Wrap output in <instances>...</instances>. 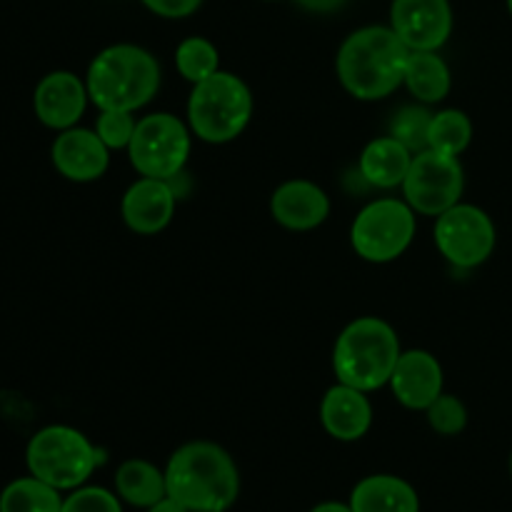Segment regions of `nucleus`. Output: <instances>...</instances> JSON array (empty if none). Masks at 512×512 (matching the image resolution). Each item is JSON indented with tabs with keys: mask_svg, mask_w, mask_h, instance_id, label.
<instances>
[{
	"mask_svg": "<svg viewBox=\"0 0 512 512\" xmlns=\"http://www.w3.org/2000/svg\"><path fill=\"white\" fill-rule=\"evenodd\" d=\"M85 80L70 70H53L38 83L33 95V108L40 123L50 130H68L78 125L88 105Z\"/></svg>",
	"mask_w": 512,
	"mask_h": 512,
	"instance_id": "12",
	"label": "nucleus"
},
{
	"mask_svg": "<svg viewBox=\"0 0 512 512\" xmlns=\"http://www.w3.org/2000/svg\"><path fill=\"white\" fill-rule=\"evenodd\" d=\"M168 495L190 512H225L240 495V473L225 448L208 440L185 443L165 465Z\"/></svg>",
	"mask_w": 512,
	"mask_h": 512,
	"instance_id": "1",
	"label": "nucleus"
},
{
	"mask_svg": "<svg viewBox=\"0 0 512 512\" xmlns=\"http://www.w3.org/2000/svg\"><path fill=\"white\" fill-rule=\"evenodd\" d=\"M320 423L330 438L340 443H355L365 438L373 425V405L365 390L335 383L320 400Z\"/></svg>",
	"mask_w": 512,
	"mask_h": 512,
	"instance_id": "16",
	"label": "nucleus"
},
{
	"mask_svg": "<svg viewBox=\"0 0 512 512\" xmlns=\"http://www.w3.org/2000/svg\"><path fill=\"white\" fill-rule=\"evenodd\" d=\"M175 65H178V73L183 75L188 83H200V80L210 78L213 73L220 70V53L208 38H185L183 43L175 50Z\"/></svg>",
	"mask_w": 512,
	"mask_h": 512,
	"instance_id": "24",
	"label": "nucleus"
},
{
	"mask_svg": "<svg viewBox=\"0 0 512 512\" xmlns=\"http://www.w3.org/2000/svg\"><path fill=\"white\" fill-rule=\"evenodd\" d=\"M390 28L410 50H440L453 33L448 0H393Z\"/></svg>",
	"mask_w": 512,
	"mask_h": 512,
	"instance_id": "11",
	"label": "nucleus"
},
{
	"mask_svg": "<svg viewBox=\"0 0 512 512\" xmlns=\"http://www.w3.org/2000/svg\"><path fill=\"white\" fill-rule=\"evenodd\" d=\"M403 85L420 103H440L453 88V75L438 50H410Z\"/></svg>",
	"mask_w": 512,
	"mask_h": 512,
	"instance_id": "20",
	"label": "nucleus"
},
{
	"mask_svg": "<svg viewBox=\"0 0 512 512\" xmlns=\"http://www.w3.org/2000/svg\"><path fill=\"white\" fill-rule=\"evenodd\" d=\"M190 125L173 113H150L138 120L128 145L130 165L143 178L173 180L190 155Z\"/></svg>",
	"mask_w": 512,
	"mask_h": 512,
	"instance_id": "8",
	"label": "nucleus"
},
{
	"mask_svg": "<svg viewBox=\"0 0 512 512\" xmlns=\"http://www.w3.org/2000/svg\"><path fill=\"white\" fill-rule=\"evenodd\" d=\"M140 3L145 5L148 10H153L155 15H160V18H188V15H193L195 10L200 8V3L203 0H140Z\"/></svg>",
	"mask_w": 512,
	"mask_h": 512,
	"instance_id": "29",
	"label": "nucleus"
},
{
	"mask_svg": "<svg viewBox=\"0 0 512 512\" xmlns=\"http://www.w3.org/2000/svg\"><path fill=\"white\" fill-rule=\"evenodd\" d=\"M428 415L430 428L438 435H460L465 428H468V408L460 398L455 395H440L438 400L430 403V408L425 410Z\"/></svg>",
	"mask_w": 512,
	"mask_h": 512,
	"instance_id": "26",
	"label": "nucleus"
},
{
	"mask_svg": "<svg viewBox=\"0 0 512 512\" xmlns=\"http://www.w3.org/2000/svg\"><path fill=\"white\" fill-rule=\"evenodd\" d=\"M400 338L395 328L385 320L358 318L343 328L333 348V370L338 383L373 393L390 383L398 365Z\"/></svg>",
	"mask_w": 512,
	"mask_h": 512,
	"instance_id": "4",
	"label": "nucleus"
},
{
	"mask_svg": "<svg viewBox=\"0 0 512 512\" xmlns=\"http://www.w3.org/2000/svg\"><path fill=\"white\" fill-rule=\"evenodd\" d=\"M353 512H420V498L398 475H368L350 493Z\"/></svg>",
	"mask_w": 512,
	"mask_h": 512,
	"instance_id": "18",
	"label": "nucleus"
},
{
	"mask_svg": "<svg viewBox=\"0 0 512 512\" xmlns=\"http://www.w3.org/2000/svg\"><path fill=\"white\" fill-rule=\"evenodd\" d=\"M253 115V93L240 75L218 70L193 85L188 125L203 143L225 145L243 135Z\"/></svg>",
	"mask_w": 512,
	"mask_h": 512,
	"instance_id": "5",
	"label": "nucleus"
},
{
	"mask_svg": "<svg viewBox=\"0 0 512 512\" xmlns=\"http://www.w3.org/2000/svg\"><path fill=\"white\" fill-rule=\"evenodd\" d=\"M443 365L428 350H403L390 375L395 400L408 410H428L443 395Z\"/></svg>",
	"mask_w": 512,
	"mask_h": 512,
	"instance_id": "14",
	"label": "nucleus"
},
{
	"mask_svg": "<svg viewBox=\"0 0 512 512\" xmlns=\"http://www.w3.org/2000/svg\"><path fill=\"white\" fill-rule=\"evenodd\" d=\"M300 8L310 10V13H335V10L343 8L348 0H295Z\"/></svg>",
	"mask_w": 512,
	"mask_h": 512,
	"instance_id": "30",
	"label": "nucleus"
},
{
	"mask_svg": "<svg viewBox=\"0 0 512 512\" xmlns=\"http://www.w3.org/2000/svg\"><path fill=\"white\" fill-rule=\"evenodd\" d=\"M433 235L440 255L460 270L483 265L493 255L498 240L490 215L470 203H458L438 215Z\"/></svg>",
	"mask_w": 512,
	"mask_h": 512,
	"instance_id": "10",
	"label": "nucleus"
},
{
	"mask_svg": "<svg viewBox=\"0 0 512 512\" xmlns=\"http://www.w3.org/2000/svg\"><path fill=\"white\" fill-rule=\"evenodd\" d=\"M60 490L43 483L35 475L18 478L0 493V512H60Z\"/></svg>",
	"mask_w": 512,
	"mask_h": 512,
	"instance_id": "22",
	"label": "nucleus"
},
{
	"mask_svg": "<svg viewBox=\"0 0 512 512\" xmlns=\"http://www.w3.org/2000/svg\"><path fill=\"white\" fill-rule=\"evenodd\" d=\"M135 125H138V120L128 110H100L98 120H95V133L110 150H128Z\"/></svg>",
	"mask_w": 512,
	"mask_h": 512,
	"instance_id": "27",
	"label": "nucleus"
},
{
	"mask_svg": "<svg viewBox=\"0 0 512 512\" xmlns=\"http://www.w3.org/2000/svg\"><path fill=\"white\" fill-rule=\"evenodd\" d=\"M148 512H190V510H185L178 500H173L170 495H165L160 503H155L153 508H148Z\"/></svg>",
	"mask_w": 512,
	"mask_h": 512,
	"instance_id": "31",
	"label": "nucleus"
},
{
	"mask_svg": "<svg viewBox=\"0 0 512 512\" xmlns=\"http://www.w3.org/2000/svg\"><path fill=\"white\" fill-rule=\"evenodd\" d=\"M85 88L98 110L135 113L158 95L160 65L155 55L140 45H110L88 65Z\"/></svg>",
	"mask_w": 512,
	"mask_h": 512,
	"instance_id": "3",
	"label": "nucleus"
},
{
	"mask_svg": "<svg viewBox=\"0 0 512 512\" xmlns=\"http://www.w3.org/2000/svg\"><path fill=\"white\" fill-rule=\"evenodd\" d=\"M400 188H403L405 203L415 213L438 218L463 198V165L455 155H445L428 148L423 153L413 155V163H410V170Z\"/></svg>",
	"mask_w": 512,
	"mask_h": 512,
	"instance_id": "9",
	"label": "nucleus"
},
{
	"mask_svg": "<svg viewBox=\"0 0 512 512\" xmlns=\"http://www.w3.org/2000/svg\"><path fill=\"white\" fill-rule=\"evenodd\" d=\"M415 238V210L405 200L378 198L365 205L350 225V245L363 260L393 263Z\"/></svg>",
	"mask_w": 512,
	"mask_h": 512,
	"instance_id": "7",
	"label": "nucleus"
},
{
	"mask_svg": "<svg viewBox=\"0 0 512 512\" xmlns=\"http://www.w3.org/2000/svg\"><path fill=\"white\" fill-rule=\"evenodd\" d=\"M470 140H473V123H470V118L463 110L448 108L440 110V113H433L428 148L458 158L460 153L468 150Z\"/></svg>",
	"mask_w": 512,
	"mask_h": 512,
	"instance_id": "23",
	"label": "nucleus"
},
{
	"mask_svg": "<svg viewBox=\"0 0 512 512\" xmlns=\"http://www.w3.org/2000/svg\"><path fill=\"white\" fill-rule=\"evenodd\" d=\"M120 213L133 233H163L175 215V190L170 188V180L138 178L125 190Z\"/></svg>",
	"mask_w": 512,
	"mask_h": 512,
	"instance_id": "15",
	"label": "nucleus"
},
{
	"mask_svg": "<svg viewBox=\"0 0 512 512\" xmlns=\"http://www.w3.org/2000/svg\"><path fill=\"white\" fill-rule=\"evenodd\" d=\"M510 475H512V455H510Z\"/></svg>",
	"mask_w": 512,
	"mask_h": 512,
	"instance_id": "34",
	"label": "nucleus"
},
{
	"mask_svg": "<svg viewBox=\"0 0 512 512\" xmlns=\"http://www.w3.org/2000/svg\"><path fill=\"white\" fill-rule=\"evenodd\" d=\"M430 123H433V113L423 105H405L400 113H395V118L390 120V133L398 143H403L405 148L413 155L428 150V138H430Z\"/></svg>",
	"mask_w": 512,
	"mask_h": 512,
	"instance_id": "25",
	"label": "nucleus"
},
{
	"mask_svg": "<svg viewBox=\"0 0 512 512\" xmlns=\"http://www.w3.org/2000/svg\"><path fill=\"white\" fill-rule=\"evenodd\" d=\"M310 512H353V510H350V505L345 503H320Z\"/></svg>",
	"mask_w": 512,
	"mask_h": 512,
	"instance_id": "32",
	"label": "nucleus"
},
{
	"mask_svg": "<svg viewBox=\"0 0 512 512\" xmlns=\"http://www.w3.org/2000/svg\"><path fill=\"white\" fill-rule=\"evenodd\" d=\"M60 512H123L120 498L105 488H75L68 498L63 500Z\"/></svg>",
	"mask_w": 512,
	"mask_h": 512,
	"instance_id": "28",
	"label": "nucleus"
},
{
	"mask_svg": "<svg viewBox=\"0 0 512 512\" xmlns=\"http://www.w3.org/2000/svg\"><path fill=\"white\" fill-rule=\"evenodd\" d=\"M30 475L55 490H75L103 463V453L70 425H48L30 438L25 450Z\"/></svg>",
	"mask_w": 512,
	"mask_h": 512,
	"instance_id": "6",
	"label": "nucleus"
},
{
	"mask_svg": "<svg viewBox=\"0 0 512 512\" xmlns=\"http://www.w3.org/2000/svg\"><path fill=\"white\" fill-rule=\"evenodd\" d=\"M115 493L133 508H153L168 495L165 470H158V465L148 463V460H125L115 473Z\"/></svg>",
	"mask_w": 512,
	"mask_h": 512,
	"instance_id": "21",
	"label": "nucleus"
},
{
	"mask_svg": "<svg viewBox=\"0 0 512 512\" xmlns=\"http://www.w3.org/2000/svg\"><path fill=\"white\" fill-rule=\"evenodd\" d=\"M410 163H413V153L403 143H398L393 135H383V138H375L365 145L358 168L365 183L378 190H393L403 185Z\"/></svg>",
	"mask_w": 512,
	"mask_h": 512,
	"instance_id": "19",
	"label": "nucleus"
},
{
	"mask_svg": "<svg viewBox=\"0 0 512 512\" xmlns=\"http://www.w3.org/2000/svg\"><path fill=\"white\" fill-rule=\"evenodd\" d=\"M270 215L285 230L305 233L328 220L330 198L310 180H288L270 195Z\"/></svg>",
	"mask_w": 512,
	"mask_h": 512,
	"instance_id": "17",
	"label": "nucleus"
},
{
	"mask_svg": "<svg viewBox=\"0 0 512 512\" xmlns=\"http://www.w3.org/2000/svg\"><path fill=\"white\" fill-rule=\"evenodd\" d=\"M410 48L390 25H368L343 40L338 50V80L355 100H383L403 85Z\"/></svg>",
	"mask_w": 512,
	"mask_h": 512,
	"instance_id": "2",
	"label": "nucleus"
},
{
	"mask_svg": "<svg viewBox=\"0 0 512 512\" xmlns=\"http://www.w3.org/2000/svg\"><path fill=\"white\" fill-rule=\"evenodd\" d=\"M55 170L65 180L73 183H93L103 178L110 165V148L100 140L95 130L88 128H68L60 130L58 138L53 140L50 148Z\"/></svg>",
	"mask_w": 512,
	"mask_h": 512,
	"instance_id": "13",
	"label": "nucleus"
},
{
	"mask_svg": "<svg viewBox=\"0 0 512 512\" xmlns=\"http://www.w3.org/2000/svg\"><path fill=\"white\" fill-rule=\"evenodd\" d=\"M508 8H510V15H512V0H508Z\"/></svg>",
	"mask_w": 512,
	"mask_h": 512,
	"instance_id": "33",
	"label": "nucleus"
}]
</instances>
